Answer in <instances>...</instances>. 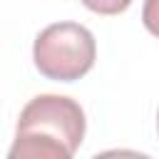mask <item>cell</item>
Listing matches in <instances>:
<instances>
[{"label":"cell","mask_w":159,"mask_h":159,"mask_svg":"<svg viewBox=\"0 0 159 159\" xmlns=\"http://www.w3.org/2000/svg\"><path fill=\"white\" fill-rule=\"evenodd\" d=\"M84 112L65 94L32 97L15 127L10 159H70L84 139Z\"/></svg>","instance_id":"obj_1"},{"label":"cell","mask_w":159,"mask_h":159,"mask_svg":"<svg viewBox=\"0 0 159 159\" xmlns=\"http://www.w3.org/2000/svg\"><path fill=\"white\" fill-rule=\"evenodd\" d=\"M94 35L80 22H52L32 45V60L42 77L55 82H75L94 67Z\"/></svg>","instance_id":"obj_2"},{"label":"cell","mask_w":159,"mask_h":159,"mask_svg":"<svg viewBox=\"0 0 159 159\" xmlns=\"http://www.w3.org/2000/svg\"><path fill=\"white\" fill-rule=\"evenodd\" d=\"M80 2L97 15H119L132 5V0H80Z\"/></svg>","instance_id":"obj_3"},{"label":"cell","mask_w":159,"mask_h":159,"mask_svg":"<svg viewBox=\"0 0 159 159\" xmlns=\"http://www.w3.org/2000/svg\"><path fill=\"white\" fill-rule=\"evenodd\" d=\"M142 22H144V27H147L154 37H159V0H144Z\"/></svg>","instance_id":"obj_4"},{"label":"cell","mask_w":159,"mask_h":159,"mask_svg":"<svg viewBox=\"0 0 159 159\" xmlns=\"http://www.w3.org/2000/svg\"><path fill=\"white\" fill-rule=\"evenodd\" d=\"M157 129H159V114H157Z\"/></svg>","instance_id":"obj_5"}]
</instances>
